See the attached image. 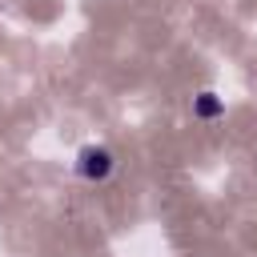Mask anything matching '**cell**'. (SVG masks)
Segmentation results:
<instances>
[{
    "label": "cell",
    "mask_w": 257,
    "mask_h": 257,
    "mask_svg": "<svg viewBox=\"0 0 257 257\" xmlns=\"http://www.w3.org/2000/svg\"><path fill=\"white\" fill-rule=\"evenodd\" d=\"M76 169H80V177H88V181H104V177L112 173V153L100 149V145H88V149H80Z\"/></svg>",
    "instance_id": "6da1fadb"
},
{
    "label": "cell",
    "mask_w": 257,
    "mask_h": 257,
    "mask_svg": "<svg viewBox=\"0 0 257 257\" xmlns=\"http://www.w3.org/2000/svg\"><path fill=\"white\" fill-rule=\"evenodd\" d=\"M217 112H221L217 92H201V96H197V116H217Z\"/></svg>",
    "instance_id": "7a4b0ae2"
}]
</instances>
